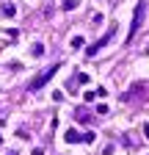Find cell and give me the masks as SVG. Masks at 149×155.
<instances>
[{"label": "cell", "instance_id": "cell-10", "mask_svg": "<svg viewBox=\"0 0 149 155\" xmlns=\"http://www.w3.org/2000/svg\"><path fill=\"white\" fill-rule=\"evenodd\" d=\"M113 152H116V147H113V144H108V147L102 150V155H113Z\"/></svg>", "mask_w": 149, "mask_h": 155}, {"label": "cell", "instance_id": "cell-9", "mask_svg": "<svg viewBox=\"0 0 149 155\" xmlns=\"http://www.w3.org/2000/svg\"><path fill=\"white\" fill-rule=\"evenodd\" d=\"M83 100H88V103H91V100H97V91H86V94H83Z\"/></svg>", "mask_w": 149, "mask_h": 155}, {"label": "cell", "instance_id": "cell-7", "mask_svg": "<svg viewBox=\"0 0 149 155\" xmlns=\"http://www.w3.org/2000/svg\"><path fill=\"white\" fill-rule=\"evenodd\" d=\"M69 45H72L74 50H78V47H83V36H72V39H69Z\"/></svg>", "mask_w": 149, "mask_h": 155}, {"label": "cell", "instance_id": "cell-12", "mask_svg": "<svg viewBox=\"0 0 149 155\" xmlns=\"http://www.w3.org/2000/svg\"><path fill=\"white\" fill-rule=\"evenodd\" d=\"M146 55H149V45H146Z\"/></svg>", "mask_w": 149, "mask_h": 155}, {"label": "cell", "instance_id": "cell-4", "mask_svg": "<svg viewBox=\"0 0 149 155\" xmlns=\"http://www.w3.org/2000/svg\"><path fill=\"white\" fill-rule=\"evenodd\" d=\"M64 139H66V144H78V141H83V136H80L78 130H74V127H69Z\"/></svg>", "mask_w": 149, "mask_h": 155}, {"label": "cell", "instance_id": "cell-8", "mask_svg": "<svg viewBox=\"0 0 149 155\" xmlns=\"http://www.w3.org/2000/svg\"><path fill=\"white\" fill-rule=\"evenodd\" d=\"M64 11H72V8H78V0H64V6H61Z\"/></svg>", "mask_w": 149, "mask_h": 155}, {"label": "cell", "instance_id": "cell-2", "mask_svg": "<svg viewBox=\"0 0 149 155\" xmlns=\"http://www.w3.org/2000/svg\"><path fill=\"white\" fill-rule=\"evenodd\" d=\"M144 11H146L144 0H138V6H135V11H133V25H130V33H127V42H133V36L138 33V25L144 22Z\"/></svg>", "mask_w": 149, "mask_h": 155}, {"label": "cell", "instance_id": "cell-13", "mask_svg": "<svg viewBox=\"0 0 149 155\" xmlns=\"http://www.w3.org/2000/svg\"><path fill=\"white\" fill-rule=\"evenodd\" d=\"M0 144H3V136H0Z\"/></svg>", "mask_w": 149, "mask_h": 155}, {"label": "cell", "instance_id": "cell-5", "mask_svg": "<svg viewBox=\"0 0 149 155\" xmlns=\"http://www.w3.org/2000/svg\"><path fill=\"white\" fill-rule=\"evenodd\" d=\"M0 14H3V17H14V14H17V6H14V3H3Z\"/></svg>", "mask_w": 149, "mask_h": 155}, {"label": "cell", "instance_id": "cell-6", "mask_svg": "<svg viewBox=\"0 0 149 155\" xmlns=\"http://www.w3.org/2000/svg\"><path fill=\"white\" fill-rule=\"evenodd\" d=\"M30 53H33V58H39V55L44 53V45H42V42H36V45L30 47Z\"/></svg>", "mask_w": 149, "mask_h": 155}, {"label": "cell", "instance_id": "cell-1", "mask_svg": "<svg viewBox=\"0 0 149 155\" xmlns=\"http://www.w3.org/2000/svg\"><path fill=\"white\" fill-rule=\"evenodd\" d=\"M58 69H61V64H52V67H47L44 72H39V75H36L33 81H30V91H39L44 83H50V78H52L55 72H58Z\"/></svg>", "mask_w": 149, "mask_h": 155}, {"label": "cell", "instance_id": "cell-3", "mask_svg": "<svg viewBox=\"0 0 149 155\" xmlns=\"http://www.w3.org/2000/svg\"><path fill=\"white\" fill-rule=\"evenodd\" d=\"M113 33H116V25H110V28H108V33L100 39V42H97V45H91V47L86 50V55H88V58H94V55H97V50H100V47H105L110 39H113Z\"/></svg>", "mask_w": 149, "mask_h": 155}, {"label": "cell", "instance_id": "cell-11", "mask_svg": "<svg viewBox=\"0 0 149 155\" xmlns=\"http://www.w3.org/2000/svg\"><path fill=\"white\" fill-rule=\"evenodd\" d=\"M144 133H146V139H149V125H144Z\"/></svg>", "mask_w": 149, "mask_h": 155}]
</instances>
